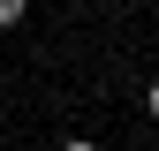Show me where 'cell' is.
<instances>
[{
  "mask_svg": "<svg viewBox=\"0 0 159 151\" xmlns=\"http://www.w3.org/2000/svg\"><path fill=\"white\" fill-rule=\"evenodd\" d=\"M23 15H30V0H0V30H15Z\"/></svg>",
  "mask_w": 159,
  "mask_h": 151,
  "instance_id": "cell-1",
  "label": "cell"
},
{
  "mask_svg": "<svg viewBox=\"0 0 159 151\" xmlns=\"http://www.w3.org/2000/svg\"><path fill=\"white\" fill-rule=\"evenodd\" d=\"M144 113H152V121H159V83H152V91H144Z\"/></svg>",
  "mask_w": 159,
  "mask_h": 151,
  "instance_id": "cell-2",
  "label": "cell"
},
{
  "mask_svg": "<svg viewBox=\"0 0 159 151\" xmlns=\"http://www.w3.org/2000/svg\"><path fill=\"white\" fill-rule=\"evenodd\" d=\"M61 151H98V144H91V136H68V144H61Z\"/></svg>",
  "mask_w": 159,
  "mask_h": 151,
  "instance_id": "cell-3",
  "label": "cell"
}]
</instances>
